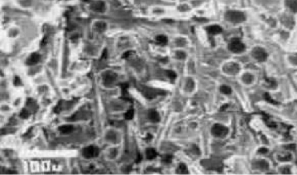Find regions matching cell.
Here are the masks:
<instances>
[{
  "mask_svg": "<svg viewBox=\"0 0 297 175\" xmlns=\"http://www.w3.org/2000/svg\"><path fill=\"white\" fill-rule=\"evenodd\" d=\"M225 18L232 23H241L245 20V17L244 14L242 12L231 11L226 12Z\"/></svg>",
  "mask_w": 297,
  "mask_h": 175,
  "instance_id": "6da1fadb",
  "label": "cell"
},
{
  "mask_svg": "<svg viewBox=\"0 0 297 175\" xmlns=\"http://www.w3.org/2000/svg\"><path fill=\"white\" fill-rule=\"evenodd\" d=\"M229 50L234 53H239L243 51L245 49L244 45L242 41L237 39L234 38L232 39L228 46Z\"/></svg>",
  "mask_w": 297,
  "mask_h": 175,
  "instance_id": "7a4b0ae2",
  "label": "cell"
},
{
  "mask_svg": "<svg viewBox=\"0 0 297 175\" xmlns=\"http://www.w3.org/2000/svg\"><path fill=\"white\" fill-rule=\"evenodd\" d=\"M252 56L258 61H264L268 57V54L266 51L261 47L255 48L252 51Z\"/></svg>",
  "mask_w": 297,
  "mask_h": 175,
  "instance_id": "3957f363",
  "label": "cell"
},
{
  "mask_svg": "<svg viewBox=\"0 0 297 175\" xmlns=\"http://www.w3.org/2000/svg\"><path fill=\"white\" fill-rule=\"evenodd\" d=\"M99 153V148L95 146H90L82 150V155L86 158L96 157Z\"/></svg>",
  "mask_w": 297,
  "mask_h": 175,
  "instance_id": "277c9868",
  "label": "cell"
},
{
  "mask_svg": "<svg viewBox=\"0 0 297 175\" xmlns=\"http://www.w3.org/2000/svg\"><path fill=\"white\" fill-rule=\"evenodd\" d=\"M211 132L215 137H222L225 136L228 134V129L223 125L215 124L213 126Z\"/></svg>",
  "mask_w": 297,
  "mask_h": 175,
  "instance_id": "5b68a950",
  "label": "cell"
},
{
  "mask_svg": "<svg viewBox=\"0 0 297 175\" xmlns=\"http://www.w3.org/2000/svg\"><path fill=\"white\" fill-rule=\"evenodd\" d=\"M40 59H41V56L39 53H34L31 54L30 56V57L27 59L26 61V64L28 65H33L39 63V61L40 60Z\"/></svg>",
  "mask_w": 297,
  "mask_h": 175,
  "instance_id": "8992f818",
  "label": "cell"
},
{
  "mask_svg": "<svg viewBox=\"0 0 297 175\" xmlns=\"http://www.w3.org/2000/svg\"><path fill=\"white\" fill-rule=\"evenodd\" d=\"M91 8L94 11L101 12H103L104 10L105 5H104V2L98 1V2H95L93 4H92L91 5Z\"/></svg>",
  "mask_w": 297,
  "mask_h": 175,
  "instance_id": "52a82bcc",
  "label": "cell"
},
{
  "mask_svg": "<svg viewBox=\"0 0 297 175\" xmlns=\"http://www.w3.org/2000/svg\"><path fill=\"white\" fill-rule=\"evenodd\" d=\"M286 7L293 12H297V0H285Z\"/></svg>",
  "mask_w": 297,
  "mask_h": 175,
  "instance_id": "ba28073f",
  "label": "cell"
},
{
  "mask_svg": "<svg viewBox=\"0 0 297 175\" xmlns=\"http://www.w3.org/2000/svg\"><path fill=\"white\" fill-rule=\"evenodd\" d=\"M207 31L209 34H211L212 35H216L220 33L222 31V29L220 25H213L208 27Z\"/></svg>",
  "mask_w": 297,
  "mask_h": 175,
  "instance_id": "9c48e42d",
  "label": "cell"
},
{
  "mask_svg": "<svg viewBox=\"0 0 297 175\" xmlns=\"http://www.w3.org/2000/svg\"><path fill=\"white\" fill-rule=\"evenodd\" d=\"M149 119L153 122H158L160 121V116L157 112L155 110H151L148 114Z\"/></svg>",
  "mask_w": 297,
  "mask_h": 175,
  "instance_id": "30bf717a",
  "label": "cell"
},
{
  "mask_svg": "<svg viewBox=\"0 0 297 175\" xmlns=\"http://www.w3.org/2000/svg\"><path fill=\"white\" fill-rule=\"evenodd\" d=\"M59 130L63 134H69L73 131V127L72 125H62L59 127Z\"/></svg>",
  "mask_w": 297,
  "mask_h": 175,
  "instance_id": "8fae6325",
  "label": "cell"
},
{
  "mask_svg": "<svg viewBox=\"0 0 297 175\" xmlns=\"http://www.w3.org/2000/svg\"><path fill=\"white\" fill-rule=\"evenodd\" d=\"M155 40L157 43L160 45H164L167 43L168 39L166 36L163 35H159L155 38Z\"/></svg>",
  "mask_w": 297,
  "mask_h": 175,
  "instance_id": "7c38bea8",
  "label": "cell"
},
{
  "mask_svg": "<svg viewBox=\"0 0 297 175\" xmlns=\"http://www.w3.org/2000/svg\"><path fill=\"white\" fill-rule=\"evenodd\" d=\"M146 157L148 160H153L157 156V153L153 149H148L146 152Z\"/></svg>",
  "mask_w": 297,
  "mask_h": 175,
  "instance_id": "4fadbf2b",
  "label": "cell"
},
{
  "mask_svg": "<svg viewBox=\"0 0 297 175\" xmlns=\"http://www.w3.org/2000/svg\"><path fill=\"white\" fill-rule=\"evenodd\" d=\"M95 28H96V30L98 31L102 32V31H104V30L106 29V23H104V22H98L95 25Z\"/></svg>",
  "mask_w": 297,
  "mask_h": 175,
  "instance_id": "5bb4252c",
  "label": "cell"
},
{
  "mask_svg": "<svg viewBox=\"0 0 297 175\" xmlns=\"http://www.w3.org/2000/svg\"><path fill=\"white\" fill-rule=\"evenodd\" d=\"M134 114V111L133 109H129L124 114V117L126 120H131Z\"/></svg>",
  "mask_w": 297,
  "mask_h": 175,
  "instance_id": "9a60e30c",
  "label": "cell"
},
{
  "mask_svg": "<svg viewBox=\"0 0 297 175\" xmlns=\"http://www.w3.org/2000/svg\"><path fill=\"white\" fill-rule=\"evenodd\" d=\"M220 91L223 94H230L232 92L231 88L227 86H222L220 88Z\"/></svg>",
  "mask_w": 297,
  "mask_h": 175,
  "instance_id": "2e32d148",
  "label": "cell"
},
{
  "mask_svg": "<svg viewBox=\"0 0 297 175\" xmlns=\"http://www.w3.org/2000/svg\"><path fill=\"white\" fill-rule=\"evenodd\" d=\"M166 72L167 76L172 80H175V78L177 77L176 74L174 71H172L171 70H167V71H166Z\"/></svg>",
  "mask_w": 297,
  "mask_h": 175,
  "instance_id": "e0dca14e",
  "label": "cell"
},
{
  "mask_svg": "<svg viewBox=\"0 0 297 175\" xmlns=\"http://www.w3.org/2000/svg\"><path fill=\"white\" fill-rule=\"evenodd\" d=\"M29 116H30V113L28 111L26 110V109H22V111L20 113V117L22 119H27Z\"/></svg>",
  "mask_w": 297,
  "mask_h": 175,
  "instance_id": "ac0fdd59",
  "label": "cell"
},
{
  "mask_svg": "<svg viewBox=\"0 0 297 175\" xmlns=\"http://www.w3.org/2000/svg\"><path fill=\"white\" fill-rule=\"evenodd\" d=\"M258 166L261 169H267L268 167V164L265 161H261L258 163Z\"/></svg>",
  "mask_w": 297,
  "mask_h": 175,
  "instance_id": "d6986e66",
  "label": "cell"
},
{
  "mask_svg": "<svg viewBox=\"0 0 297 175\" xmlns=\"http://www.w3.org/2000/svg\"><path fill=\"white\" fill-rule=\"evenodd\" d=\"M172 157L171 155H165L163 157V161L165 163H171L172 161Z\"/></svg>",
  "mask_w": 297,
  "mask_h": 175,
  "instance_id": "ffe728a7",
  "label": "cell"
},
{
  "mask_svg": "<svg viewBox=\"0 0 297 175\" xmlns=\"http://www.w3.org/2000/svg\"><path fill=\"white\" fill-rule=\"evenodd\" d=\"M120 87L121 88V90H122V91H123V93L124 94H126V93H127V88H128V84L127 83H121L120 85Z\"/></svg>",
  "mask_w": 297,
  "mask_h": 175,
  "instance_id": "44dd1931",
  "label": "cell"
},
{
  "mask_svg": "<svg viewBox=\"0 0 297 175\" xmlns=\"http://www.w3.org/2000/svg\"><path fill=\"white\" fill-rule=\"evenodd\" d=\"M21 84V80L20 78L18 76H16L14 79V85L15 86H19Z\"/></svg>",
  "mask_w": 297,
  "mask_h": 175,
  "instance_id": "7402d4cb",
  "label": "cell"
},
{
  "mask_svg": "<svg viewBox=\"0 0 297 175\" xmlns=\"http://www.w3.org/2000/svg\"><path fill=\"white\" fill-rule=\"evenodd\" d=\"M61 110V102H59L58 104L55 106L54 109V112L55 113L59 112Z\"/></svg>",
  "mask_w": 297,
  "mask_h": 175,
  "instance_id": "603a6c76",
  "label": "cell"
},
{
  "mask_svg": "<svg viewBox=\"0 0 297 175\" xmlns=\"http://www.w3.org/2000/svg\"><path fill=\"white\" fill-rule=\"evenodd\" d=\"M179 168L180 169L181 172H182L183 173V172H185V171H187V169H186V166L185 164L183 163H181L180 166H179Z\"/></svg>",
  "mask_w": 297,
  "mask_h": 175,
  "instance_id": "cb8c5ba5",
  "label": "cell"
},
{
  "mask_svg": "<svg viewBox=\"0 0 297 175\" xmlns=\"http://www.w3.org/2000/svg\"><path fill=\"white\" fill-rule=\"evenodd\" d=\"M265 99L266 100L269 101V102H271V103H276L275 102H274V101L272 100V99H271V97H270V95L269 94H266L265 95Z\"/></svg>",
  "mask_w": 297,
  "mask_h": 175,
  "instance_id": "d4e9b609",
  "label": "cell"
},
{
  "mask_svg": "<svg viewBox=\"0 0 297 175\" xmlns=\"http://www.w3.org/2000/svg\"><path fill=\"white\" fill-rule=\"evenodd\" d=\"M130 54H131V52H130L129 51H127V52H126V53H124V54L123 55L122 58H123V59H127V58H128V57H129Z\"/></svg>",
  "mask_w": 297,
  "mask_h": 175,
  "instance_id": "484cf974",
  "label": "cell"
},
{
  "mask_svg": "<svg viewBox=\"0 0 297 175\" xmlns=\"http://www.w3.org/2000/svg\"><path fill=\"white\" fill-rule=\"evenodd\" d=\"M107 50L106 49H104L102 54V59H106L107 58Z\"/></svg>",
  "mask_w": 297,
  "mask_h": 175,
  "instance_id": "4316f807",
  "label": "cell"
},
{
  "mask_svg": "<svg viewBox=\"0 0 297 175\" xmlns=\"http://www.w3.org/2000/svg\"><path fill=\"white\" fill-rule=\"evenodd\" d=\"M292 62L294 63H296V64H297V54H296L294 56H293L292 57Z\"/></svg>",
  "mask_w": 297,
  "mask_h": 175,
  "instance_id": "83f0119b",
  "label": "cell"
},
{
  "mask_svg": "<svg viewBox=\"0 0 297 175\" xmlns=\"http://www.w3.org/2000/svg\"><path fill=\"white\" fill-rule=\"evenodd\" d=\"M227 107H228V105H227V104L224 105H223V106H222L220 107V110L221 111H225V110L227 108Z\"/></svg>",
  "mask_w": 297,
  "mask_h": 175,
  "instance_id": "f1b7e54d",
  "label": "cell"
},
{
  "mask_svg": "<svg viewBox=\"0 0 297 175\" xmlns=\"http://www.w3.org/2000/svg\"><path fill=\"white\" fill-rule=\"evenodd\" d=\"M152 138H153L152 135L151 134H147V137L146 138V140H151V139H152Z\"/></svg>",
  "mask_w": 297,
  "mask_h": 175,
  "instance_id": "f546056e",
  "label": "cell"
},
{
  "mask_svg": "<svg viewBox=\"0 0 297 175\" xmlns=\"http://www.w3.org/2000/svg\"><path fill=\"white\" fill-rule=\"evenodd\" d=\"M142 159V157L139 154L138 156V158H137V160H136V163H138L139 162H140L141 161V160Z\"/></svg>",
  "mask_w": 297,
  "mask_h": 175,
  "instance_id": "4dcf8cb0",
  "label": "cell"
},
{
  "mask_svg": "<svg viewBox=\"0 0 297 175\" xmlns=\"http://www.w3.org/2000/svg\"><path fill=\"white\" fill-rule=\"evenodd\" d=\"M46 43H47V38H44L42 39V42H41V44H42V45H45V44H46Z\"/></svg>",
  "mask_w": 297,
  "mask_h": 175,
  "instance_id": "1f68e13d",
  "label": "cell"
},
{
  "mask_svg": "<svg viewBox=\"0 0 297 175\" xmlns=\"http://www.w3.org/2000/svg\"><path fill=\"white\" fill-rule=\"evenodd\" d=\"M259 151H260L261 153H266V152H267L268 151H267V150H266L265 148V149L263 148V149H260V150H259Z\"/></svg>",
  "mask_w": 297,
  "mask_h": 175,
  "instance_id": "d6a6232c",
  "label": "cell"
},
{
  "mask_svg": "<svg viewBox=\"0 0 297 175\" xmlns=\"http://www.w3.org/2000/svg\"><path fill=\"white\" fill-rule=\"evenodd\" d=\"M82 1H84V2H87V1H88L89 0H82Z\"/></svg>",
  "mask_w": 297,
  "mask_h": 175,
  "instance_id": "836d02e7",
  "label": "cell"
}]
</instances>
